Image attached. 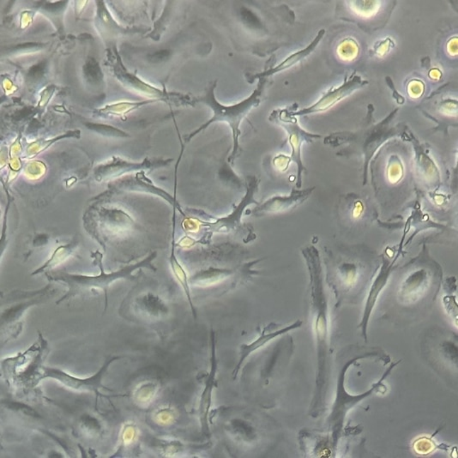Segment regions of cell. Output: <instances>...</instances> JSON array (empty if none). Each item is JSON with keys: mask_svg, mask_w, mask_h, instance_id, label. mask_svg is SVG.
I'll use <instances>...</instances> for the list:
<instances>
[{"mask_svg": "<svg viewBox=\"0 0 458 458\" xmlns=\"http://www.w3.org/2000/svg\"><path fill=\"white\" fill-rule=\"evenodd\" d=\"M302 321H301V320H298V321L291 324V326L282 328L281 330L270 331L269 333H266L265 331H263V333L259 336L257 340H255L254 342L242 345L240 352V362H239L233 372L234 379L236 378L243 363H244L246 359L250 355H252L253 352L259 350V348H261L263 346L266 345V344L270 342L271 340L277 338V336L285 334L287 332L292 330L297 329V328L302 326Z\"/></svg>", "mask_w": 458, "mask_h": 458, "instance_id": "8fae6325", "label": "cell"}, {"mask_svg": "<svg viewBox=\"0 0 458 458\" xmlns=\"http://www.w3.org/2000/svg\"><path fill=\"white\" fill-rule=\"evenodd\" d=\"M324 34H326V30H320L318 35L316 36L315 39L313 40V42H311L309 46L307 47L305 50L294 52V55L287 57L285 62L278 64L277 67L270 69V70L267 71L259 73V74L254 76V79H267L270 76L277 74V72L285 71L287 69L293 67L295 64L301 62L304 59H306L307 56H309L311 52L315 50V48L319 45L320 40L324 38Z\"/></svg>", "mask_w": 458, "mask_h": 458, "instance_id": "7c38bea8", "label": "cell"}, {"mask_svg": "<svg viewBox=\"0 0 458 458\" xmlns=\"http://www.w3.org/2000/svg\"><path fill=\"white\" fill-rule=\"evenodd\" d=\"M233 274L232 270L213 269L198 271L189 279L190 285L210 286L229 277Z\"/></svg>", "mask_w": 458, "mask_h": 458, "instance_id": "4fadbf2b", "label": "cell"}, {"mask_svg": "<svg viewBox=\"0 0 458 458\" xmlns=\"http://www.w3.org/2000/svg\"><path fill=\"white\" fill-rule=\"evenodd\" d=\"M271 121L281 125L285 128L289 134V142L292 149L290 161H294L297 165V188L301 189L302 185V174L306 172L305 166H304L302 158V149L303 143H311L315 139H320L321 136L311 134L303 130L298 123V120L294 116H292L290 112L282 109V110H275L270 117Z\"/></svg>", "mask_w": 458, "mask_h": 458, "instance_id": "5b68a950", "label": "cell"}, {"mask_svg": "<svg viewBox=\"0 0 458 458\" xmlns=\"http://www.w3.org/2000/svg\"><path fill=\"white\" fill-rule=\"evenodd\" d=\"M76 244L74 243H71L67 246H63L57 248L55 253L52 254V258L45 263V265H42L38 270H36L35 273H32L31 275H38L40 273H44V271L50 270L56 265H59L60 263L63 262L69 255L72 253L73 249L75 248Z\"/></svg>", "mask_w": 458, "mask_h": 458, "instance_id": "9a60e30c", "label": "cell"}, {"mask_svg": "<svg viewBox=\"0 0 458 458\" xmlns=\"http://www.w3.org/2000/svg\"><path fill=\"white\" fill-rule=\"evenodd\" d=\"M265 81L266 79H259L258 87L253 91V94L248 98L241 101L240 103L233 105V106H224V105L218 103L216 96H214V88L217 87V82H214L208 88V90L205 92V95L197 99V101H200V103L207 105V106L212 109L213 116L206 123L202 125L200 128L197 129L196 131L186 136L185 143H188L198 133L205 131L210 125L217 122L227 123L229 125L231 130H232L233 151L231 153L229 161L233 164L239 156V151H240L241 149L240 142H239V137L241 135V124L245 118L248 115L250 111L253 108L258 107V104L261 103V97L263 88H265Z\"/></svg>", "mask_w": 458, "mask_h": 458, "instance_id": "7a4b0ae2", "label": "cell"}, {"mask_svg": "<svg viewBox=\"0 0 458 458\" xmlns=\"http://www.w3.org/2000/svg\"><path fill=\"white\" fill-rule=\"evenodd\" d=\"M274 164L275 167L282 169V171H285L290 164V158L282 155L277 156L274 159Z\"/></svg>", "mask_w": 458, "mask_h": 458, "instance_id": "44dd1931", "label": "cell"}, {"mask_svg": "<svg viewBox=\"0 0 458 458\" xmlns=\"http://www.w3.org/2000/svg\"><path fill=\"white\" fill-rule=\"evenodd\" d=\"M135 435V428L132 427H127V428H125L124 433V441L125 442V443H131V441L134 439Z\"/></svg>", "mask_w": 458, "mask_h": 458, "instance_id": "603a6c76", "label": "cell"}, {"mask_svg": "<svg viewBox=\"0 0 458 458\" xmlns=\"http://www.w3.org/2000/svg\"><path fill=\"white\" fill-rule=\"evenodd\" d=\"M156 393V387L153 384H147L142 387L139 392L137 393V401L141 403L149 402Z\"/></svg>", "mask_w": 458, "mask_h": 458, "instance_id": "ac0fdd59", "label": "cell"}, {"mask_svg": "<svg viewBox=\"0 0 458 458\" xmlns=\"http://www.w3.org/2000/svg\"><path fill=\"white\" fill-rule=\"evenodd\" d=\"M212 369L210 372L207 377L205 380V390L202 393L200 405V415L202 433L205 435H210L209 428V412L210 408L212 407V392L214 387H217V360L216 355V343H214V335H212Z\"/></svg>", "mask_w": 458, "mask_h": 458, "instance_id": "9c48e42d", "label": "cell"}, {"mask_svg": "<svg viewBox=\"0 0 458 458\" xmlns=\"http://www.w3.org/2000/svg\"><path fill=\"white\" fill-rule=\"evenodd\" d=\"M156 252L152 253L149 257L143 259L140 262L132 263L124 267L123 269L115 271L112 273H106L104 271L103 263V255L99 252L93 254V258H96V262L98 263L101 269V274L99 275H82L76 274H70L66 271H58V273H51L47 271L45 273L46 277L50 281L62 282L66 283L68 287V292L67 294L57 302V305L66 301L67 299L75 297L76 295L85 293V292L91 291L92 290L98 289L103 291L105 294V309L104 313H106L108 309V290L113 282L120 279H132V273L137 270L141 268H147L153 271H156V268L153 265L152 261L156 258Z\"/></svg>", "mask_w": 458, "mask_h": 458, "instance_id": "6da1fadb", "label": "cell"}, {"mask_svg": "<svg viewBox=\"0 0 458 458\" xmlns=\"http://www.w3.org/2000/svg\"><path fill=\"white\" fill-rule=\"evenodd\" d=\"M44 71H45V64H36L32 67L30 70V76L32 79H39L42 78L44 74Z\"/></svg>", "mask_w": 458, "mask_h": 458, "instance_id": "7402d4cb", "label": "cell"}, {"mask_svg": "<svg viewBox=\"0 0 458 458\" xmlns=\"http://www.w3.org/2000/svg\"><path fill=\"white\" fill-rule=\"evenodd\" d=\"M120 359L119 357H113L109 359L104 366L101 368V370L97 372L93 377L88 379H78L75 378L70 374H67L60 369L52 368V367H44V379H54L58 380L59 382L64 384V387L72 389V390H76L79 391H92L95 392L96 394L99 395L100 389H106L108 391L109 389L104 387L103 384H101V380H103V377L106 374L109 365L113 362H115V360Z\"/></svg>", "mask_w": 458, "mask_h": 458, "instance_id": "8992f818", "label": "cell"}, {"mask_svg": "<svg viewBox=\"0 0 458 458\" xmlns=\"http://www.w3.org/2000/svg\"><path fill=\"white\" fill-rule=\"evenodd\" d=\"M156 420L161 424H168L173 418V413L168 409H164L156 413Z\"/></svg>", "mask_w": 458, "mask_h": 458, "instance_id": "ffe728a7", "label": "cell"}, {"mask_svg": "<svg viewBox=\"0 0 458 458\" xmlns=\"http://www.w3.org/2000/svg\"><path fill=\"white\" fill-rule=\"evenodd\" d=\"M259 181L255 176L246 177V193L244 197L240 202L234 207L232 212L228 216L220 218H213L214 221H201L194 219L197 222L198 226L204 230V234L200 239V244H208L212 241L214 234H229L238 233L241 229H244L243 226V214L247 210V207L256 205H258L257 200H255L254 196L258 188Z\"/></svg>", "mask_w": 458, "mask_h": 458, "instance_id": "277c9868", "label": "cell"}, {"mask_svg": "<svg viewBox=\"0 0 458 458\" xmlns=\"http://www.w3.org/2000/svg\"><path fill=\"white\" fill-rule=\"evenodd\" d=\"M38 343L23 354L2 362L4 375L11 386L18 390H30L44 379L43 362L48 354L47 344L39 334Z\"/></svg>", "mask_w": 458, "mask_h": 458, "instance_id": "3957f363", "label": "cell"}, {"mask_svg": "<svg viewBox=\"0 0 458 458\" xmlns=\"http://www.w3.org/2000/svg\"><path fill=\"white\" fill-rule=\"evenodd\" d=\"M152 167V162L147 159L142 162V164H129V162L120 160L116 162V164L99 168L97 169L96 176L104 177L111 176L112 173H121L132 171V170L149 169Z\"/></svg>", "mask_w": 458, "mask_h": 458, "instance_id": "5bb4252c", "label": "cell"}, {"mask_svg": "<svg viewBox=\"0 0 458 458\" xmlns=\"http://www.w3.org/2000/svg\"><path fill=\"white\" fill-rule=\"evenodd\" d=\"M427 282V273L421 270H417L416 273L411 275V277H408L406 283H404L402 292L404 294H406L411 290L412 292L411 294H413V292L415 291V290H417L419 292H420V290L423 291Z\"/></svg>", "mask_w": 458, "mask_h": 458, "instance_id": "2e32d148", "label": "cell"}, {"mask_svg": "<svg viewBox=\"0 0 458 458\" xmlns=\"http://www.w3.org/2000/svg\"><path fill=\"white\" fill-rule=\"evenodd\" d=\"M84 72L87 79L91 81L92 83L99 82L101 79L99 64H97L95 59L88 60L87 64H85Z\"/></svg>", "mask_w": 458, "mask_h": 458, "instance_id": "e0dca14e", "label": "cell"}, {"mask_svg": "<svg viewBox=\"0 0 458 458\" xmlns=\"http://www.w3.org/2000/svg\"><path fill=\"white\" fill-rule=\"evenodd\" d=\"M392 255L393 254H388V253H387L386 255H384L382 267H381L379 275H378V277L376 278L374 285H372L370 290V294H369L366 308H365L364 311L362 323L360 324V326L363 328L364 334H366L367 322L369 317H370L372 308H374L377 299H378L381 290H382L384 285H387V280L389 277H390V274L392 270V267L394 265V263L396 261L397 258L393 259V261H390Z\"/></svg>", "mask_w": 458, "mask_h": 458, "instance_id": "30bf717a", "label": "cell"}, {"mask_svg": "<svg viewBox=\"0 0 458 458\" xmlns=\"http://www.w3.org/2000/svg\"><path fill=\"white\" fill-rule=\"evenodd\" d=\"M367 84V81L362 80L360 76H354V78L348 80V82L344 83L341 87L326 93V94L324 95L321 99L318 101L317 103L314 104L313 106L304 108L302 110L297 112H291V115L294 117L304 116L311 115V113L326 111L328 109L333 107L334 105L338 103V101L346 98V97L350 96L352 93L357 91L360 88H362Z\"/></svg>", "mask_w": 458, "mask_h": 458, "instance_id": "ba28073f", "label": "cell"}, {"mask_svg": "<svg viewBox=\"0 0 458 458\" xmlns=\"http://www.w3.org/2000/svg\"><path fill=\"white\" fill-rule=\"evenodd\" d=\"M91 125V127H88L94 130V131L103 133V134H105V135L120 136V137L127 136L125 133L119 131V130L108 127V125Z\"/></svg>", "mask_w": 458, "mask_h": 458, "instance_id": "d6986e66", "label": "cell"}, {"mask_svg": "<svg viewBox=\"0 0 458 458\" xmlns=\"http://www.w3.org/2000/svg\"><path fill=\"white\" fill-rule=\"evenodd\" d=\"M314 190L315 188L303 190L294 188L290 195L270 197L268 200L263 202V204L257 205L256 208L251 210V212L250 210H246V214L259 217L267 214L287 212V210L297 208V206L303 204L311 195Z\"/></svg>", "mask_w": 458, "mask_h": 458, "instance_id": "52a82bcc", "label": "cell"}]
</instances>
